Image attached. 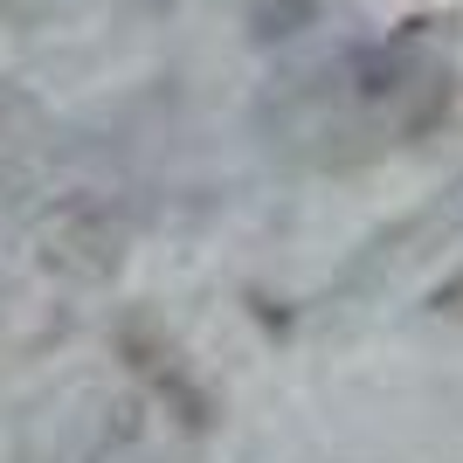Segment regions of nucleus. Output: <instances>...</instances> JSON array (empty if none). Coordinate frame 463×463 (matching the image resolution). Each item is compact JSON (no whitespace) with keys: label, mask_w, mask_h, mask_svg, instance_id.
Segmentation results:
<instances>
[{"label":"nucleus","mask_w":463,"mask_h":463,"mask_svg":"<svg viewBox=\"0 0 463 463\" xmlns=\"http://www.w3.org/2000/svg\"><path fill=\"white\" fill-rule=\"evenodd\" d=\"M35 250L70 284H104L118 270V256H125V222H118V208L104 194H62L56 208L42 214Z\"/></svg>","instance_id":"f257e3e1"},{"label":"nucleus","mask_w":463,"mask_h":463,"mask_svg":"<svg viewBox=\"0 0 463 463\" xmlns=\"http://www.w3.org/2000/svg\"><path fill=\"white\" fill-rule=\"evenodd\" d=\"M118 346H125V367H132L138 381L153 387V394H159L166 408H174L180 422H187V429H208V394L194 387L187 360H180V353L166 346V339H159L153 326H132L125 339H118Z\"/></svg>","instance_id":"f03ea898"},{"label":"nucleus","mask_w":463,"mask_h":463,"mask_svg":"<svg viewBox=\"0 0 463 463\" xmlns=\"http://www.w3.org/2000/svg\"><path fill=\"white\" fill-rule=\"evenodd\" d=\"M311 14H318V0H250V21H256V35H263V42L298 35Z\"/></svg>","instance_id":"7ed1b4c3"}]
</instances>
